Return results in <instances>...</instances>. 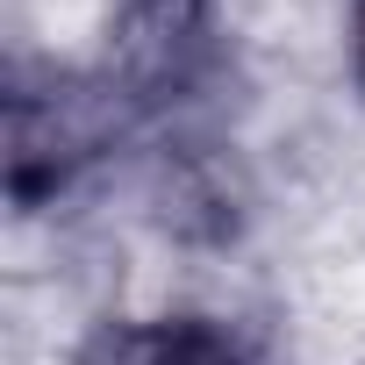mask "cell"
I'll return each instance as SVG.
<instances>
[{"label":"cell","mask_w":365,"mask_h":365,"mask_svg":"<svg viewBox=\"0 0 365 365\" xmlns=\"http://www.w3.org/2000/svg\"><path fill=\"white\" fill-rule=\"evenodd\" d=\"M222 65H230V36L215 0H122L101 58V86L115 93L122 115H172L194 108L222 79Z\"/></svg>","instance_id":"cell-1"},{"label":"cell","mask_w":365,"mask_h":365,"mask_svg":"<svg viewBox=\"0 0 365 365\" xmlns=\"http://www.w3.org/2000/svg\"><path fill=\"white\" fill-rule=\"evenodd\" d=\"M115 115L122 108L101 79H86V86L79 79H51V86L15 79L8 86V194H15V208L58 201L108 150Z\"/></svg>","instance_id":"cell-2"},{"label":"cell","mask_w":365,"mask_h":365,"mask_svg":"<svg viewBox=\"0 0 365 365\" xmlns=\"http://www.w3.org/2000/svg\"><path fill=\"white\" fill-rule=\"evenodd\" d=\"M86 365H258V358L215 315H158L136 329H108Z\"/></svg>","instance_id":"cell-3"},{"label":"cell","mask_w":365,"mask_h":365,"mask_svg":"<svg viewBox=\"0 0 365 365\" xmlns=\"http://www.w3.org/2000/svg\"><path fill=\"white\" fill-rule=\"evenodd\" d=\"M351 72L365 86V0H351Z\"/></svg>","instance_id":"cell-4"}]
</instances>
